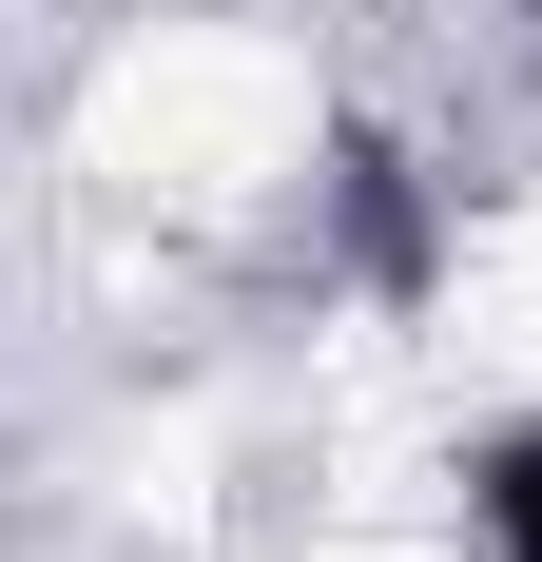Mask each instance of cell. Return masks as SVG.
Wrapping results in <instances>:
<instances>
[{"mask_svg":"<svg viewBox=\"0 0 542 562\" xmlns=\"http://www.w3.org/2000/svg\"><path fill=\"white\" fill-rule=\"evenodd\" d=\"M329 252L369 291H427V252H445V214H427V175L387 156V136H329Z\"/></svg>","mask_w":542,"mask_h":562,"instance_id":"6da1fadb","label":"cell"},{"mask_svg":"<svg viewBox=\"0 0 542 562\" xmlns=\"http://www.w3.org/2000/svg\"><path fill=\"white\" fill-rule=\"evenodd\" d=\"M465 524H485V562H542V427H504L465 465Z\"/></svg>","mask_w":542,"mask_h":562,"instance_id":"7a4b0ae2","label":"cell"}]
</instances>
